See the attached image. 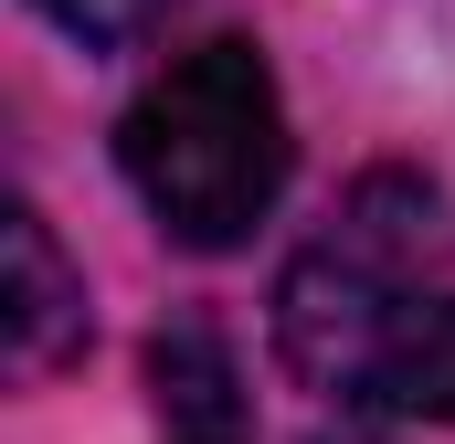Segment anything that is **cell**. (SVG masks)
<instances>
[{
    "mask_svg": "<svg viewBox=\"0 0 455 444\" xmlns=\"http://www.w3.org/2000/svg\"><path fill=\"white\" fill-rule=\"evenodd\" d=\"M32 11H43L53 32H75L85 53H107V43H138V32H148L170 0H32Z\"/></svg>",
    "mask_w": 455,
    "mask_h": 444,
    "instance_id": "6",
    "label": "cell"
},
{
    "mask_svg": "<svg viewBox=\"0 0 455 444\" xmlns=\"http://www.w3.org/2000/svg\"><path fill=\"white\" fill-rule=\"evenodd\" d=\"M116 170L170 243H191V254L254 243V222L286 191V96H275L265 53L233 32L170 53L116 116Z\"/></svg>",
    "mask_w": 455,
    "mask_h": 444,
    "instance_id": "1",
    "label": "cell"
},
{
    "mask_svg": "<svg viewBox=\"0 0 455 444\" xmlns=\"http://www.w3.org/2000/svg\"><path fill=\"white\" fill-rule=\"evenodd\" d=\"M445 254H455L445 191L424 170H371L329 212V233L275 275V360L318 392H360L381 329L435 286Z\"/></svg>",
    "mask_w": 455,
    "mask_h": 444,
    "instance_id": "2",
    "label": "cell"
},
{
    "mask_svg": "<svg viewBox=\"0 0 455 444\" xmlns=\"http://www.w3.org/2000/svg\"><path fill=\"white\" fill-rule=\"evenodd\" d=\"M148 413H159V444H254L243 360H233V338L202 307H180L148 338Z\"/></svg>",
    "mask_w": 455,
    "mask_h": 444,
    "instance_id": "4",
    "label": "cell"
},
{
    "mask_svg": "<svg viewBox=\"0 0 455 444\" xmlns=\"http://www.w3.org/2000/svg\"><path fill=\"white\" fill-rule=\"evenodd\" d=\"M318 444H381V434H360V424H339V434H318Z\"/></svg>",
    "mask_w": 455,
    "mask_h": 444,
    "instance_id": "7",
    "label": "cell"
},
{
    "mask_svg": "<svg viewBox=\"0 0 455 444\" xmlns=\"http://www.w3.org/2000/svg\"><path fill=\"white\" fill-rule=\"evenodd\" d=\"M0 243H11V286H0V349L21 381H53L64 360H85V275L64 265L53 222L32 202L0 212Z\"/></svg>",
    "mask_w": 455,
    "mask_h": 444,
    "instance_id": "3",
    "label": "cell"
},
{
    "mask_svg": "<svg viewBox=\"0 0 455 444\" xmlns=\"http://www.w3.org/2000/svg\"><path fill=\"white\" fill-rule=\"evenodd\" d=\"M349 402L403 413V424H455V297L445 286H424V297L381 329V349H371V370H360Z\"/></svg>",
    "mask_w": 455,
    "mask_h": 444,
    "instance_id": "5",
    "label": "cell"
}]
</instances>
